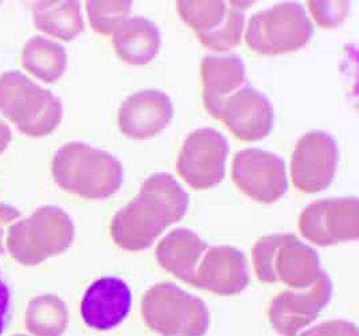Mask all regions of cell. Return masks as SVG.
Returning <instances> with one entry per match:
<instances>
[{"instance_id":"6da1fadb","label":"cell","mask_w":359,"mask_h":336,"mask_svg":"<svg viewBox=\"0 0 359 336\" xmlns=\"http://www.w3.org/2000/svg\"><path fill=\"white\" fill-rule=\"evenodd\" d=\"M189 206V194L171 174L148 176L137 195L116 211L109 226L111 237L124 250H146L165 229L182 221Z\"/></svg>"},{"instance_id":"7a4b0ae2","label":"cell","mask_w":359,"mask_h":336,"mask_svg":"<svg viewBox=\"0 0 359 336\" xmlns=\"http://www.w3.org/2000/svg\"><path fill=\"white\" fill-rule=\"evenodd\" d=\"M51 175L62 190L90 201L111 198L124 183L121 161L85 142H69L58 148Z\"/></svg>"},{"instance_id":"3957f363","label":"cell","mask_w":359,"mask_h":336,"mask_svg":"<svg viewBox=\"0 0 359 336\" xmlns=\"http://www.w3.org/2000/svg\"><path fill=\"white\" fill-rule=\"evenodd\" d=\"M76 237V226L64 208L41 206L27 218L10 224L6 250L22 265H38L66 252Z\"/></svg>"},{"instance_id":"277c9868","label":"cell","mask_w":359,"mask_h":336,"mask_svg":"<svg viewBox=\"0 0 359 336\" xmlns=\"http://www.w3.org/2000/svg\"><path fill=\"white\" fill-rule=\"evenodd\" d=\"M0 113L23 135L43 137L60 127L64 105L51 90L13 70L0 77Z\"/></svg>"},{"instance_id":"5b68a950","label":"cell","mask_w":359,"mask_h":336,"mask_svg":"<svg viewBox=\"0 0 359 336\" xmlns=\"http://www.w3.org/2000/svg\"><path fill=\"white\" fill-rule=\"evenodd\" d=\"M253 267L262 283L291 289L310 288L325 272L318 252L294 234L262 237L253 248Z\"/></svg>"},{"instance_id":"8992f818","label":"cell","mask_w":359,"mask_h":336,"mask_svg":"<svg viewBox=\"0 0 359 336\" xmlns=\"http://www.w3.org/2000/svg\"><path fill=\"white\" fill-rule=\"evenodd\" d=\"M142 316L161 336H203L210 328V311L196 295L172 283H158L142 297Z\"/></svg>"},{"instance_id":"52a82bcc","label":"cell","mask_w":359,"mask_h":336,"mask_svg":"<svg viewBox=\"0 0 359 336\" xmlns=\"http://www.w3.org/2000/svg\"><path fill=\"white\" fill-rule=\"evenodd\" d=\"M313 23L303 4L278 3L249 18L245 43L260 55H280L307 46Z\"/></svg>"},{"instance_id":"ba28073f","label":"cell","mask_w":359,"mask_h":336,"mask_svg":"<svg viewBox=\"0 0 359 336\" xmlns=\"http://www.w3.org/2000/svg\"><path fill=\"white\" fill-rule=\"evenodd\" d=\"M228 155V139L219 130L194 129L180 147L177 171L191 189L208 190L225 179Z\"/></svg>"},{"instance_id":"9c48e42d","label":"cell","mask_w":359,"mask_h":336,"mask_svg":"<svg viewBox=\"0 0 359 336\" xmlns=\"http://www.w3.org/2000/svg\"><path fill=\"white\" fill-rule=\"evenodd\" d=\"M299 230L303 238L322 248L358 240V198L339 196L312 202L300 214Z\"/></svg>"},{"instance_id":"30bf717a","label":"cell","mask_w":359,"mask_h":336,"mask_svg":"<svg viewBox=\"0 0 359 336\" xmlns=\"http://www.w3.org/2000/svg\"><path fill=\"white\" fill-rule=\"evenodd\" d=\"M231 177L240 191L264 205L280 201L290 187L285 161L273 152L257 148L234 155Z\"/></svg>"},{"instance_id":"8fae6325","label":"cell","mask_w":359,"mask_h":336,"mask_svg":"<svg viewBox=\"0 0 359 336\" xmlns=\"http://www.w3.org/2000/svg\"><path fill=\"white\" fill-rule=\"evenodd\" d=\"M332 296V281L326 272L310 288L288 289L272 299L268 318L281 336H297L307 330L326 308Z\"/></svg>"},{"instance_id":"7c38bea8","label":"cell","mask_w":359,"mask_h":336,"mask_svg":"<svg viewBox=\"0 0 359 336\" xmlns=\"http://www.w3.org/2000/svg\"><path fill=\"white\" fill-rule=\"evenodd\" d=\"M339 158L337 140L323 130L304 133L291 156V177L297 190L323 191L332 183Z\"/></svg>"},{"instance_id":"4fadbf2b","label":"cell","mask_w":359,"mask_h":336,"mask_svg":"<svg viewBox=\"0 0 359 336\" xmlns=\"http://www.w3.org/2000/svg\"><path fill=\"white\" fill-rule=\"evenodd\" d=\"M241 142L255 143L265 139L275 124V111L256 88L245 85L226 97L212 116Z\"/></svg>"},{"instance_id":"5bb4252c","label":"cell","mask_w":359,"mask_h":336,"mask_svg":"<svg viewBox=\"0 0 359 336\" xmlns=\"http://www.w3.org/2000/svg\"><path fill=\"white\" fill-rule=\"evenodd\" d=\"M174 117L172 100L159 89H143L127 97L117 114L121 135L131 140H149L161 135Z\"/></svg>"},{"instance_id":"9a60e30c","label":"cell","mask_w":359,"mask_h":336,"mask_svg":"<svg viewBox=\"0 0 359 336\" xmlns=\"http://www.w3.org/2000/svg\"><path fill=\"white\" fill-rule=\"evenodd\" d=\"M191 285L219 296L241 293L249 285V265L243 250L230 245L208 248Z\"/></svg>"},{"instance_id":"2e32d148","label":"cell","mask_w":359,"mask_h":336,"mask_svg":"<svg viewBox=\"0 0 359 336\" xmlns=\"http://www.w3.org/2000/svg\"><path fill=\"white\" fill-rule=\"evenodd\" d=\"M132 308V290L120 277L105 276L95 280L82 296L81 318L86 327L109 331L123 324Z\"/></svg>"},{"instance_id":"e0dca14e","label":"cell","mask_w":359,"mask_h":336,"mask_svg":"<svg viewBox=\"0 0 359 336\" xmlns=\"http://www.w3.org/2000/svg\"><path fill=\"white\" fill-rule=\"evenodd\" d=\"M201 80L205 109L214 116L226 97L244 86L245 64L233 53L209 54L201 62Z\"/></svg>"},{"instance_id":"ac0fdd59","label":"cell","mask_w":359,"mask_h":336,"mask_svg":"<svg viewBox=\"0 0 359 336\" xmlns=\"http://www.w3.org/2000/svg\"><path fill=\"white\" fill-rule=\"evenodd\" d=\"M112 35L117 57L131 66L151 64L162 48L159 27L143 16L128 18Z\"/></svg>"},{"instance_id":"d6986e66","label":"cell","mask_w":359,"mask_h":336,"mask_svg":"<svg viewBox=\"0 0 359 336\" xmlns=\"http://www.w3.org/2000/svg\"><path fill=\"white\" fill-rule=\"evenodd\" d=\"M208 243L196 231L180 227L170 231L156 246V260L164 271L191 285L193 276Z\"/></svg>"},{"instance_id":"ffe728a7","label":"cell","mask_w":359,"mask_h":336,"mask_svg":"<svg viewBox=\"0 0 359 336\" xmlns=\"http://www.w3.org/2000/svg\"><path fill=\"white\" fill-rule=\"evenodd\" d=\"M33 15L39 32L64 42L76 39L85 30L80 1H38Z\"/></svg>"},{"instance_id":"44dd1931","label":"cell","mask_w":359,"mask_h":336,"mask_svg":"<svg viewBox=\"0 0 359 336\" xmlns=\"http://www.w3.org/2000/svg\"><path fill=\"white\" fill-rule=\"evenodd\" d=\"M22 66L46 83L61 80L67 69L65 48L46 36L36 35L22 50Z\"/></svg>"},{"instance_id":"7402d4cb","label":"cell","mask_w":359,"mask_h":336,"mask_svg":"<svg viewBox=\"0 0 359 336\" xmlns=\"http://www.w3.org/2000/svg\"><path fill=\"white\" fill-rule=\"evenodd\" d=\"M69 325L65 302L53 293L41 295L29 302L26 327L34 336H62Z\"/></svg>"},{"instance_id":"603a6c76","label":"cell","mask_w":359,"mask_h":336,"mask_svg":"<svg viewBox=\"0 0 359 336\" xmlns=\"http://www.w3.org/2000/svg\"><path fill=\"white\" fill-rule=\"evenodd\" d=\"M256 1H229L225 22L214 32L198 36L203 48L215 51H228L241 43L245 32V14L244 11L253 7Z\"/></svg>"},{"instance_id":"cb8c5ba5","label":"cell","mask_w":359,"mask_h":336,"mask_svg":"<svg viewBox=\"0 0 359 336\" xmlns=\"http://www.w3.org/2000/svg\"><path fill=\"white\" fill-rule=\"evenodd\" d=\"M183 22L196 32V36L217 30L226 19L228 3L225 1H177Z\"/></svg>"},{"instance_id":"d4e9b609","label":"cell","mask_w":359,"mask_h":336,"mask_svg":"<svg viewBox=\"0 0 359 336\" xmlns=\"http://www.w3.org/2000/svg\"><path fill=\"white\" fill-rule=\"evenodd\" d=\"M85 7L92 29L101 35H111L130 18L132 1H86Z\"/></svg>"},{"instance_id":"484cf974","label":"cell","mask_w":359,"mask_h":336,"mask_svg":"<svg viewBox=\"0 0 359 336\" xmlns=\"http://www.w3.org/2000/svg\"><path fill=\"white\" fill-rule=\"evenodd\" d=\"M307 8L316 25L322 29L339 27L350 14V1H307Z\"/></svg>"},{"instance_id":"4316f807","label":"cell","mask_w":359,"mask_h":336,"mask_svg":"<svg viewBox=\"0 0 359 336\" xmlns=\"http://www.w3.org/2000/svg\"><path fill=\"white\" fill-rule=\"evenodd\" d=\"M297 336H359V331L353 321H328L310 327Z\"/></svg>"},{"instance_id":"83f0119b","label":"cell","mask_w":359,"mask_h":336,"mask_svg":"<svg viewBox=\"0 0 359 336\" xmlns=\"http://www.w3.org/2000/svg\"><path fill=\"white\" fill-rule=\"evenodd\" d=\"M14 318V293L7 278L0 272V336L3 335Z\"/></svg>"},{"instance_id":"f1b7e54d","label":"cell","mask_w":359,"mask_h":336,"mask_svg":"<svg viewBox=\"0 0 359 336\" xmlns=\"http://www.w3.org/2000/svg\"><path fill=\"white\" fill-rule=\"evenodd\" d=\"M22 217V213L17 208L0 203V256L6 253V234L8 224H14Z\"/></svg>"},{"instance_id":"f546056e","label":"cell","mask_w":359,"mask_h":336,"mask_svg":"<svg viewBox=\"0 0 359 336\" xmlns=\"http://www.w3.org/2000/svg\"><path fill=\"white\" fill-rule=\"evenodd\" d=\"M13 140V132L10 127L0 120V155L8 148V145Z\"/></svg>"},{"instance_id":"4dcf8cb0","label":"cell","mask_w":359,"mask_h":336,"mask_svg":"<svg viewBox=\"0 0 359 336\" xmlns=\"http://www.w3.org/2000/svg\"><path fill=\"white\" fill-rule=\"evenodd\" d=\"M14 336H29V335H14Z\"/></svg>"}]
</instances>
